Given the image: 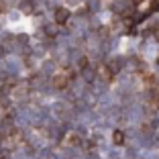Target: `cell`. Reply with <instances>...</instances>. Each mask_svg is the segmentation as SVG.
Listing matches in <instances>:
<instances>
[{
    "instance_id": "obj_1",
    "label": "cell",
    "mask_w": 159,
    "mask_h": 159,
    "mask_svg": "<svg viewBox=\"0 0 159 159\" xmlns=\"http://www.w3.org/2000/svg\"><path fill=\"white\" fill-rule=\"evenodd\" d=\"M70 20V10L67 8H57L55 10V23L57 25H63Z\"/></svg>"
},
{
    "instance_id": "obj_2",
    "label": "cell",
    "mask_w": 159,
    "mask_h": 159,
    "mask_svg": "<svg viewBox=\"0 0 159 159\" xmlns=\"http://www.w3.org/2000/svg\"><path fill=\"white\" fill-rule=\"evenodd\" d=\"M67 84H70V80H67L63 74H57L55 78H53V86H55L57 90H66V88H67Z\"/></svg>"
},
{
    "instance_id": "obj_3",
    "label": "cell",
    "mask_w": 159,
    "mask_h": 159,
    "mask_svg": "<svg viewBox=\"0 0 159 159\" xmlns=\"http://www.w3.org/2000/svg\"><path fill=\"white\" fill-rule=\"evenodd\" d=\"M112 141H114V145H122V143H125V133L122 131H114L112 133Z\"/></svg>"
},
{
    "instance_id": "obj_4",
    "label": "cell",
    "mask_w": 159,
    "mask_h": 159,
    "mask_svg": "<svg viewBox=\"0 0 159 159\" xmlns=\"http://www.w3.org/2000/svg\"><path fill=\"white\" fill-rule=\"evenodd\" d=\"M98 74H100V78H102V80H108V78H110V70H108V67H104V66L98 67Z\"/></svg>"
},
{
    "instance_id": "obj_5",
    "label": "cell",
    "mask_w": 159,
    "mask_h": 159,
    "mask_svg": "<svg viewBox=\"0 0 159 159\" xmlns=\"http://www.w3.org/2000/svg\"><path fill=\"white\" fill-rule=\"evenodd\" d=\"M31 10H33V6H31V2H23V12H31Z\"/></svg>"
},
{
    "instance_id": "obj_6",
    "label": "cell",
    "mask_w": 159,
    "mask_h": 159,
    "mask_svg": "<svg viewBox=\"0 0 159 159\" xmlns=\"http://www.w3.org/2000/svg\"><path fill=\"white\" fill-rule=\"evenodd\" d=\"M88 66V59H86V57H82V59H80V67H86Z\"/></svg>"
}]
</instances>
